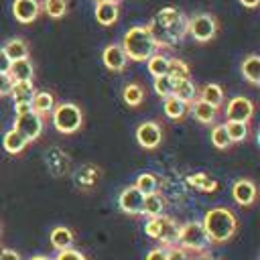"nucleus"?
Segmentation results:
<instances>
[{
	"mask_svg": "<svg viewBox=\"0 0 260 260\" xmlns=\"http://www.w3.org/2000/svg\"><path fill=\"white\" fill-rule=\"evenodd\" d=\"M146 28L150 30L158 49L160 47H175L187 35V16L179 8L167 6L150 18Z\"/></svg>",
	"mask_w": 260,
	"mask_h": 260,
	"instance_id": "f257e3e1",
	"label": "nucleus"
},
{
	"mask_svg": "<svg viewBox=\"0 0 260 260\" xmlns=\"http://www.w3.org/2000/svg\"><path fill=\"white\" fill-rule=\"evenodd\" d=\"M201 225L211 244H223L236 234L238 219L232 213V209H228V207H211L205 213Z\"/></svg>",
	"mask_w": 260,
	"mask_h": 260,
	"instance_id": "f03ea898",
	"label": "nucleus"
},
{
	"mask_svg": "<svg viewBox=\"0 0 260 260\" xmlns=\"http://www.w3.org/2000/svg\"><path fill=\"white\" fill-rule=\"evenodd\" d=\"M126 53L128 59L132 61H146L150 59L154 53H158V45L152 39L150 30L146 26H132L124 32L122 45H120Z\"/></svg>",
	"mask_w": 260,
	"mask_h": 260,
	"instance_id": "7ed1b4c3",
	"label": "nucleus"
},
{
	"mask_svg": "<svg viewBox=\"0 0 260 260\" xmlns=\"http://www.w3.org/2000/svg\"><path fill=\"white\" fill-rule=\"evenodd\" d=\"M51 116H53V126L61 134H73L83 124V114H81L79 106L71 104V102H63V104L55 106Z\"/></svg>",
	"mask_w": 260,
	"mask_h": 260,
	"instance_id": "20e7f679",
	"label": "nucleus"
},
{
	"mask_svg": "<svg viewBox=\"0 0 260 260\" xmlns=\"http://www.w3.org/2000/svg\"><path fill=\"white\" fill-rule=\"evenodd\" d=\"M177 244L187 252H205L211 246L201 221H187V223L179 225V242Z\"/></svg>",
	"mask_w": 260,
	"mask_h": 260,
	"instance_id": "39448f33",
	"label": "nucleus"
},
{
	"mask_svg": "<svg viewBox=\"0 0 260 260\" xmlns=\"http://www.w3.org/2000/svg\"><path fill=\"white\" fill-rule=\"evenodd\" d=\"M146 236L162 242L167 248L169 246H177L179 242V223L169 217V215H158V217H150L146 221Z\"/></svg>",
	"mask_w": 260,
	"mask_h": 260,
	"instance_id": "423d86ee",
	"label": "nucleus"
},
{
	"mask_svg": "<svg viewBox=\"0 0 260 260\" xmlns=\"http://www.w3.org/2000/svg\"><path fill=\"white\" fill-rule=\"evenodd\" d=\"M217 20L215 16L207 14V12H199L191 18H187V35H191L197 43H209L215 35H217Z\"/></svg>",
	"mask_w": 260,
	"mask_h": 260,
	"instance_id": "0eeeda50",
	"label": "nucleus"
},
{
	"mask_svg": "<svg viewBox=\"0 0 260 260\" xmlns=\"http://www.w3.org/2000/svg\"><path fill=\"white\" fill-rule=\"evenodd\" d=\"M14 130L26 140L32 142L41 136L43 132V116H39L37 112H26V114H18L14 120Z\"/></svg>",
	"mask_w": 260,
	"mask_h": 260,
	"instance_id": "6e6552de",
	"label": "nucleus"
},
{
	"mask_svg": "<svg viewBox=\"0 0 260 260\" xmlns=\"http://www.w3.org/2000/svg\"><path fill=\"white\" fill-rule=\"evenodd\" d=\"M254 116V104L252 100L244 98V95H236L228 102V108H225V118L228 122H250Z\"/></svg>",
	"mask_w": 260,
	"mask_h": 260,
	"instance_id": "1a4fd4ad",
	"label": "nucleus"
},
{
	"mask_svg": "<svg viewBox=\"0 0 260 260\" xmlns=\"http://www.w3.org/2000/svg\"><path fill=\"white\" fill-rule=\"evenodd\" d=\"M162 140V130L156 122H142L136 128V142L142 148H156Z\"/></svg>",
	"mask_w": 260,
	"mask_h": 260,
	"instance_id": "9d476101",
	"label": "nucleus"
},
{
	"mask_svg": "<svg viewBox=\"0 0 260 260\" xmlns=\"http://www.w3.org/2000/svg\"><path fill=\"white\" fill-rule=\"evenodd\" d=\"M142 201H144V195L134 187H126L122 189L120 197H118V205L124 213H130V215H140L142 213Z\"/></svg>",
	"mask_w": 260,
	"mask_h": 260,
	"instance_id": "9b49d317",
	"label": "nucleus"
},
{
	"mask_svg": "<svg viewBox=\"0 0 260 260\" xmlns=\"http://www.w3.org/2000/svg\"><path fill=\"white\" fill-rule=\"evenodd\" d=\"M12 14L20 24H30L41 14V2L39 0H14Z\"/></svg>",
	"mask_w": 260,
	"mask_h": 260,
	"instance_id": "f8f14e48",
	"label": "nucleus"
},
{
	"mask_svg": "<svg viewBox=\"0 0 260 260\" xmlns=\"http://www.w3.org/2000/svg\"><path fill=\"white\" fill-rule=\"evenodd\" d=\"M232 197L238 205L242 207H250L256 201V185L250 179H238L232 185Z\"/></svg>",
	"mask_w": 260,
	"mask_h": 260,
	"instance_id": "ddd939ff",
	"label": "nucleus"
},
{
	"mask_svg": "<svg viewBox=\"0 0 260 260\" xmlns=\"http://www.w3.org/2000/svg\"><path fill=\"white\" fill-rule=\"evenodd\" d=\"M102 61L110 71H124L126 63H128V57H126V53L120 45H108L102 53Z\"/></svg>",
	"mask_w": 260,
	"mask_h": 260,
	"instance_id": "4468645a",
	"label": "nucleus"
},
{
	"mask_svg": "<svg viewBox=\"0 0 260 260\" xmlns=\"http://www.w3.org/2000/svg\"><path fill=\"white\" fill-rule=\"evenodd\" d=\"M118 14H120V8H118V2H95V20L102 24V26H110L118 20Z\"/></svg>",
	"mask_w": 260,
	"mask_h": 260,
	"instance_id": "2eb2a0df",
	"label": "nucleus"
},
{
	"mask_svg": "<svg viewBox=\"0 0 260 260\" xmlns=\"http://www.w3.org/2000/svg\"><path fill=\"white\" fill-rule=\"evenodd\" d=\"M189 110L195 116V120L201 122V124H211L215 120V116H217V108H213L211 104H207V102H203L199 98L193 104H189Z\"/></svg>",
	"mask_w": 260,
	"mask_h": 260,
	"instance_id": "dca6fc26",
	"label": "nucleus"
},
{
	"mask_svg": "<svg viewBox=\"0 0 260 260\" xmlns=\"http://www.w3.org/2000/svg\"><path fill=\"white\" fill-rule=\"evenodd\" d=\"M8 75L12 77V81H32V75H35L32 63L28 59L12 61L10 63V69H8Z\"/></svg>",
	"mask_w": 260,
	"mask_h": 260,
	"instance_id": "f3484780",
	"label": "nucleus"
},
{
	"mask_svg": "<svg viewBox=\"0 0 260 260\" xmlns=\"http://www.w3.org/2000/svg\"><path fill=\"white\" fill-rule=\"evenodd\" d=\"M173 95L179 98V100L185 102V104H193V102L197 100V87H195V83H193L189 77L177 79V81H175V87H173Z\"/></svg>",
	"mask_w": 260,
	"mask_h": 260,
	"instance_id": "a211bd4d",
	"label": "nucleus"
},
{
	"mask_svg": "<svg viewBox=\"0 0 260 260\" xmlns=\"http://www.w3.org/2000/svg\"><path fill=\"white\" fill-rule=\"evenodd\" d=\"M49 240H51V246H53L57 252H61V250H67V248H71V246H73L75 236H73V232H71L69 228L59 225V228H55V230L51 232Z\"/></svg>",
	"mask_w": 260,
	"mask_h": 260,
	"instance_id": "6ab92c4d",
	"label": "nucleus"
},
{
	"mask_svg": "<svg viewBox=\"0 0 260 260\" xmlns=\"http://www.w3.org/2000/svg\"><path fill=\"white\" fill-rule=\"evenodd\" d=\"M37 93L32 81H14L12 89H10V98L14 100V104H30L32 95Z\"/></svg>",
	"mask_w": 260,
	"mask_h": 260,
	"instance_id": "aec40b11",
	"label": "nucleus"
},
{
	"mask_svg": "<svg viewBox=\"0 0 260 260\" xmlns=\"http://www.w3.org/2000/svg\"><path fill=\"white\" fill-rule=\"evenodd\" d=\"M30 108H32V112H37L39 116L51 114L53 108H55V98H53V93H49V91H37V93L32 95V100H30Z\"/></svg>",
	"mask_w": 260,
	"mask_h": 260,
	"instance_id": "412c9836",
	"label": "nucleus"
},
{
	"mask_svg": "<svg viewBox=\"0 0 260 260\" xmlns=\"http://www.w3.org/2000/svg\"><path fill=\"white\" fill-rule=\"evenodd\" d=\"M242 75L252 85H258L260 83V57L258 55H248L242 61Z\"/></svg>",
	"mask_w": 260,
	"mask_h": 260,
	"instance_id": "4be33fe9",
	"label": "nucleus"
},
{
	"mask_svg": "<svg viewBox=\"0 0 260 260\" xmlns=\"http://www.w3.org/2000/svg\"><path fill=\"white\" fill-rule=\"evenodd\" d=\"M187 112H189V104L181 102L175 95L165 98V114H167V118H171V120H183L187 116Z\"/></svg>",
	"mask_w": 260,
	"mask_h": 260,
	"instance_id": "5701e85b",
	"label": "nucleus"
},
{
	"mask_svg": "<svg viewBox=\"0 0 260 260\" xmlns=\"http://www.w3.org/2000/svg\"><path fill=\"white\" fill-rule=\"evenodd\" d=\"M162 209H165V201L158 193H150V195H144V201H142V213L140 215H146L148 219L150 217H158L162 215Z\"/></svg>",
	"mask_w": 260,
	"mask_h": 260,
	"instance_id": "b1692460",
	"label": "nucleus"
},
{
	"mask_svg": "<svg viewBox=\"0 0 260 260\" xmlns=\"http://www.w3.org/2000/svg\"><path fill=\"white\" fill-rule=\"evenodd\" d=\"M4 53L10 61H18V59H28V45L22 41V39H10L4 47Z\"/></svg>",
	"mask_w": 260,
	"mask_h": 260,
	"instance_id": "393cba45",
	"label": "nucleus"
},
{
	"mask_svg": "<svg viewBox=\"0 0 260 260\" xmlns=\"http://www.w3.org/2000/svg\"><path fill=\"white\" fill-rule=\"evenodd\" d=\"M26 140L12 128V130H8L6 134H4V138H2V146H4V150L6 152H10V154H20L24 148H26Z\"/></svg>",
	"mask_w": 260,
	"mask_h": 260,
	"instance_id": "a878e982",
	"label": "nucleus"
},
{
	"mask_svg": "<svg viewBox=\"0 0 260 260\" xmlns=\"http://www.w3.org/2000/svg\"><path fill=\"white\" fill-rule=\"evenodd\" d=\"M199 100L211 104L213 108H219L221 102H223V89H221V85H217V83H207V85H203V87L199 89Z\"/></svg>",
	"mask_w": 260,
	"mask_h": 260,
	"instance_id": "bb28decb",
	"label": "nucleus"
},
{
	"mask_svg": "<svg viewBox=\"0 0 260 260\" xmlns=\"http://www.w3.org/2000/svg\"><path fill=\"white\" fill-rule=\"evenodd\" d=\"M169 61H171V57H167V55H162V53H154L150 59H146L148 73H150L152 77H162V75H167V71H169Z\"/></svg>",
	"mask_w": 260,
	"mask_h": 260,
	"instance_id": "cd10ccee",
	"label": "nucleus"
},
{
	"mask_svg": "<svg viewBox=\"0 0 260 260\" xmlns=\"http://www.w3.org/2000/svg\"><path fill=\"white\" fill-rule=\"evenodd\" d=\"M142 195H150V193H156L158 189V177L152 175V173H142L138 175L136 179V185H134Z\"/></svg>",
	"mask_w": 260,
	"mask_h": 260,
	"instance_id": "c85d7f7f",
	"label": "nucleus"
},
{
	"mask_svg": "<svg viewBox=\"0 0 260 260\" xmlns=\"http://www.w3.org/2000/svg\"><path fill=\"white\" fill-rule=\"evenodd\" d=\"M122 98H124V102H126L130 108H136V106H140L142 100H144V89H142L138 83H128V85L124 87V91H122Z\"/></svg>",
	"mask_w": 260,
	"mask_h": 260,
	"instance_id": "c756f323",
	"label": "nucleus"
},
{
	"mask_svg": "<svg viewBox=\"0 0 260 260\" xmlns=\"http://www.w3.org/2000/svg\"><path fill=\"white\" fill-rule=\"evenodd\" d=\"M187 183H189L191 187H195V189H201V191H215V189H217V183H215L209 175H205V173L189 175V177H187Z\"/></svg>",
	"mask_w": 260,
	"mask_h": 260,
	"instance_id": "7c9ffc66",
	"label": "nucleus"
},
{
	"mask_svg": "<svg viewBox=\"0 0 260 260\" xmlns=\"http://www.w3.org/2000/svg\"><path fill=\"white\" fill-rule=\"evenodd\" d=\"M41 10H45L51 18H63L67 12V0H43Z\"/></svg>",
	"mask_w": 260,
	"mask_h": 260,
	"instance_id": "2f4dec72",
	"label": "nucleus"
},
{
	"mask_svg": "<svg viewBox=\"0 0 260 260\" xmlns=\"http://www.w3.org/2000/svg\"><path fill=\"white\" fill-rule=\"evenodd\" d=\"M225 132L232 142H242L248 138V124L246 122H225Z\"/></svg>",
	"mask_w": 260,
	"mask_h": 260,
	"instance_id": "473e14b6",
	"label": "nucleus"
},
{
	"mask_svg": "<svg viewBox=\"0 0 260 260\" xmlns=\"http://www.w3.org/2000/svg\"><path fill=\"white\" fill-rule=\"evenodd\" d=\"M167 75H169L173 81L185 79V77H189V65H187L185 61H181V59H171V61H169V71H167Z\"/></svg>",
	"mask_w": 260,
	"mask_h": 260,
	"instance_id": "72a5a7b5",
	"label": "nucleus"
},
{
	"mask_svg": "<svg viewBox=\"0 0 260 260\" xmlns=\"http://www.w3.org/2000/svg\"><path fill=\"white\" fill-rule=\"evenodd\" d=\"M211 142H213V146L219 148V150H225V148L232 146V140H230V136H228L223 124H217V126L211 130Z\"/></svg>",
	"mask_w": 260,
	"mask_h": 260,
	"instance_id": "f704fd0d",
	"label": "nucleus"
},
{
	"mask_svg": "<svg viewBox=\"0 0 260 260\" xmlns=\"http://www.w3.org/2000/svg\"><path fill=\"white\" fill-rule=\"evenodd\" d=\"M173 87H175V81H173L169 75L154 77V91H156L160 98H169V95H173Z\"/></svg>",
	"mask_w": 260,
	"mask_h": 260,
	"instance_id": "c9c22d12",
	"label": "nucleus"
},
{
	"mask_svg": "<svg viewBox=\"0 0 260 260\" xmlns=\"http://www.w3.org/2000/svg\"><path fill=\"white\" fill-rule=\"evenodd\" d=\"M53 260H87L79 250H73V248H67V250H61L57 252V256Z\"/></svg>",
	"mask_w": 260,
	"mask_h": 260,
	"instance_id": "e433bc0d",
	"label": "nucleus"
},
{
	"mask_svg": "<svg viewBox=\"0 0 260 260\" xmlns=\"http://www.w3.org/2000/svg\"><path fill=\"white\" fill-rule=\"evenodd\" d=\"M167 260H189V254L181 246H169L167 248Z\"/></svg>",
	"mask_w": 260,
	"mask_h": 260,
	"instance_id": "4c0bfd02",
	"label": "nucleus"
},
{
	"mask_svg": "<svg viewBox=\"0 0 260 260\" xmlns=\"http://www.w3.org/2000/svg\"><path fill=\"white\" fill-rule=\"evenodd\" d=\"M12 85H14L12 77H10L8 73H0V98H4V95H10V89H12Z\"/></svg>",
	"mask_w": 260,
	"mask_h": 260,
	"instance_id": "58836bf2",
	"label": "nucleus"
},
{
	"mask_svg": "<svg viewBox=\"0 0 260 260\" xmlns=\"http://www.w3.org/2000/svg\"><path fill=\"white\" fill-rule=\"evenodd\" d=\"M146 260H167V250L165 248H154L146 254Z\"/></svg>",
	"mask_w": 260,
	"mask_h": 260,
	"instance_id": "ea45409f",
	"label": "nucleus"
},
{
	"mask_svg": "<svg viewBox=\"0 0 260 260\" xmlns=\"http://www.w3.org/2000/svg\"><path fill=\"white\" fill-rule=\"evenodd\" d=\"M10 59L6 57V53H4V49L0 47V73H8V69H10Z\"/></svg>",
	"mask_w": 260,
	"mask_h": 260,
	"instance_id": "a19ab883",
	"label": "nucleus"
},
{
	"mask_svg": "<svg viewBox=\"0 0 260 260\" xmlns=\"http://www.w3.org/2000/svg\"><path fill=\"white\" fill-rule=\"evenodd\" d=\"M0 260H22V258H20V254H18L16 250H8V248H4Z\"/></svg>",
	"mask_w": 260,
	"mask_h": 260,
	"instance_id": "79ce46f5",
	"label": "nucleus"
},
{
	"mask_svg": "<svg viewBox=\"0 0 260 260\" xmlns=\"http://www.w3.org/2000/svg\"><path fill=\"white\" fill-rule=\"evenodd\" d=\"M32 108H30V104H14V112H16V116L18 114H26V112H30Z\"/></svg>",
	"mask_w": 260,
	"mask_h": 260,
	"instance_id": "37998d69",
	"label": "nucleus"
},
{
	"mask_svg": "<svg viewBox=\"0 0 260 260\" xmlns=\"http://www.w3.org/2000/svg\"><path fill=\"white\" fill-rule=\"evenodd\" d=\"M260 0H240V4H244L246 8H256Z\"/></svg>",
	"mask_w": 260,
	"mask_h": 260,
	"instance_id": "c03bdc74",
	"label": "nucleus"
},
{
	"mask_svg": "<svg viewBox=\"0 0 260 260\" xmlns=\"http://www.w3.org/2000/svg\"><path fill=\"white\" fill-rule=\"evenodd\" d=\"M30 260H53V258H49V256H43V254H39V256H32Z\"/></svg>",
	"mask_w": 260,
	"mask_h": 260,
	"instance_id": "a18cd8bd",
	"label": "nucleus"
},
{
	"mask_svg": "<svg viewBox=\"0 0 260 260\" xmlns=\"http://www.w3.org/2000/svg\"><path fill=\"white\" fill-rule=\"evenodd\" d=\"M95 2H106V0H95ZM108 2H118L120 4V0H108Z\"/></svg>",
	"mask_w": 260,
	"mask_h": 260,
	"instance_id": "49530a36",
	"label": "nucleus"
},
{
	"mask_svg": "<svg viewBox=\"0 0 260 260\" xmlns=\"http://www.w3.org/2000/svg\"><path fill=\"white\" fill-rule=\"evenodd\" d=\"M197 260H211L209 256H201V258H197Z\"/></svg>",
	"mask_w": 260,
	"mask_h": 260,
	"instance_id": "de8ad7c7",
	"label": "nucleus"
},
{
	"mask_svg": "<svg viewBox=\"0 0 260 260\" xmlns=\"http://www.w3.org/2000/svg\"><path fill=\"white\" fill-rule=\"evenodd\" d=\"M2 250H4V248H2V246H0V256H2Z\"/></svg>",
	"mask_w": 260,
	"mask_h": 260,
	"instance_id": "09e8293b",
	"label": "nucleus"
}]
</instances>
